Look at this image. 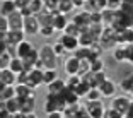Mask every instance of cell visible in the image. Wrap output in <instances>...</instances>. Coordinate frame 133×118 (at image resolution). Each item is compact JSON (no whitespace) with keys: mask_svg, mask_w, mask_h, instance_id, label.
<instances>
[{"mask_svg":"<svg viewBox=\"0 0 133 118\" xmlns=\"http://www.w3.org/2000/svg\"><path fill=\"white\" fill-rule=\"evenodd\" d=\"M58 41L65 46V50L70 51V53H74V51L80 46V43H78V36H72V34H66V33H62V34H60Z\"/></svg>","mask_w":133,"mask_h":118,"instance_id":"obj_9","label":"cell"},{"mask_svg":"<svg viewBox=\"0 0 133 118\" xmlns=\"http://www.w3.org/2000/svg\"><path fill=\"white\" fill-rule=\"evenodd\" d=\"M21 104H22V99H21L19 96H14V98H10V99L5 101V106H7V110L10 111L12 116L21 111Z\"/></svg>","mask_w":133,"mask_h":118,"instance_id":"obj_22","label":"cell"},{"mask_svg":"<svg viewBox=\"0 0 133 118\" xmlns=\"http://www.w3.org/2000/svg\"><path fill=\"white\" fill-rule=\"evenodd\" d=\"M63 108H65V101L62 99V96L48 92L46 98H44V103H43L44 113H51V111H63Z\"/></svg>","mask_w":133,"mask_h":118,"instance_id":"obj_3","label":"cell"},{"mask_svg":"<svg viewBox=\"0 0 133 118\" xmlns=\"http://www.w3.org/2000/svg\"><path fill=\"white\" fill-rule=\"evenodd\" d=\"M55 28H53V24H44L39 28V34L43 36V38H51V36L55 34Z\"/></svg>","mask_w":133,"mask_h":118,"instance_id":"obj_34","label":"cell"},{"mask_svg":"<svg viewBox=\"0 0 133 118\" xmlns=\"http://www.w3.org/2000/svg\"><path fill=\"white\" fill-rule=\"evenodd\" d=\"M113 58L116 60V62H125L126 58V48L123 43H118L116 46L113 48Z\"/></svg>","mask_w":133,"mask_h":118,"instance_id":"obj_25","label":"cell"},{"mask_svg":"<svg viewBox=\"0 0 133 118\" xmlns=\"http://www.w3.org/2000/svg\"><path fill=\"white\" fill-rule=\"evenodd\" d=\"M118 43H123V45L133 43V28L131 26L121 29V31H118Z\"/></svg>","mask_w":133,"mask_h":118,"instance_id":"obj_21","label":"cell"},{"mask_svg":"<svg viewBox=\"0 0 133 118\" xmlns=\"http://www.w3.org/2000/svg\"><path fill=\"white\" fill-rule=\"evenodd\" d=\"M84 98L87 101H97V99H102V94H101V91H99V87H90Z\"/></svg>","mask_w":133,"mask_h":118,"instance_id":"obj_33","label":"cell"},{"mask_svg":"<svg viewBox=\"0 0 133 118\" xmlns=\"http://www.w3.org/2000/svg\"><path fill=\"white\" fill-rule=\"evenodd\" d=\"M39 28H41V24H39L38 17L34 16V14H31V16H24V33L28 36H38L39 34Z\"/></svg>","mask_w":133,"mask_h":118,"instance_id":"obj_5","label":"cell"},{"mask_svg":"<svg viewBox=\"0 0 133 118\" xmlns=\"http://www.w3.org/2000/svg\"><path fill=\"white\" fill-rule=\"evenodd\" d=\"M0 75H2V69H0Z\"/></svg>","mask_w":133,"mask_h":118,"instance_id":"obj_50","label":"cell"},{"mask_svg":"<svg viewBox=\"0 0 133 118\" xmlns=\"http://www.w3.org/2000/svg\"><path fill=\"white\" fill-rule=\"evenodd\" d=\"M66 22H68V21H66V16H65V14H62V12H58V10L53 12V19H51V24H53L55 31H60V33H62L63 29H65Z\"/></svg>","mask_w":133,"mask_h":118,"instance_id":"obj_15","label":"cell"},{"mask_svg":"<svg viewBox=\"0 0 133 118\" xmlns=\"http://www.w3.org/2000/svg\"><path fill=\"white\" fill-rule=\"evenodd\" d=\"M9 31V22H7V17L0 14V33H7Z\"/></svg>","mask_w":133,"mask_h":118,"instance_id":"obj_44","label":"cell"},{"mask_svg":"<svg viewBox=\"0 0 133 118\" xmlns=\"http://www.w3.org/2000/svg\"><path fill=\"white\" fill-rule=\"evenodd\" d=\"M43 70L44 69H31V70L28 72V80H26V84H28L29 87H32V89H38L39 86H43Z\"/></svg>","mask_w":133,"mask_h":118,"instance_id":"obj_8","label":"cell"},{"mask_svg":"<svg viewBox=\"0 0 133 118\" xmlns=\"http://www.w3.org/2000/svg\"><path fill=\"white\" fill-rule=\"evenodd\" d=\"M125 48H126V58H125V62L130 63V65H133V43L125 45Z\"/></svg>","mask_w":133,"mask_h":118,"instance_id":"obj_40","label":"cell"},{"mask_svg":"<svg viewBox=\"0 0 133 118\" xmlns=\"http://www.w3.org/2000/svg\"><path fill=\"white\" fill-rule=\"evenodd\" d=\"M104 118H123L121 113L118 110H114V108H108V110H104Z\"/></svg>","mask_w":133,"mask_h":118,"instance_id":"obj_39","label":"cell"},{"mask_svg":"<svg viewBox=\"0 0 133 118\" xmlns=\"http://www.w3.org/2000/svg\"><path fill=\"white\" fill-rule=\"evenodd\" d=\"M0 2H2V0H0Z\"/></svg>","mask_w":133,"mask_h":118,"instance_id":"obj_51","label":"cell"},{"mask_svg":"<svg viewBox=\"0 0 133 118\" xmlns=\"http://www.w3.org/2000/svg\"><path fill=\"white\" fill-rule=\"evenodd\" d=\"M58 2H60V0H43L44 7H46L48 10H51V12L56 10V7H58Z\"/></svg>","mask_w":133,"mask_h":118,"instance_id":"obj_41","label":"cell"},{"mask_svg":"<svg viewBox=\"0 0 133 118\" xmlns=\"http://www.w3.org/2000/svg\"><path fill=\"white\" fill-rule=\"evenodd\" d=\"M74 9H75V5H74V2H72V0H60L56 10L62 12V14H65V16H68L70 12H74Z\"/></svg>","mask_w":133,"mask_h":118,"instance_id":"obj_28","label":"cell"},{"mask_svg":"<svg viewBox=\"0 0 133 118\" xmlns=\"http://www.w3.org/2000/svg\"><path fill=\"white\" fill-rule=\"evenodd\" d=\"M78 67H80V58L77 57H68V58L63 62V70H65L66 75H72V74H78Z\"/></svg>","mask_w":133,"mask_h":118,"instance_id":"obj_12","label":"cell"},{"mask_svg":"<svg viewBox=\"0 0 133 118\" xmlns=\"http://www.w3.org/2000/svg\"><path fill=\"white\" fill-rule=\"evenodd\" d=\"M10 53H9L7 50L4 51V53H0V69H7L9 63H10Z\"/></svg>","mask_w":133,"mask_h":118,"instance_id":"obj_37","label":"cell"},{"mask_svg":"<svg viewBox=\"0 0 133 118\" xmlns=\"http://www.w3.org/2000/svg\"><path fill=\"white\" fill-rule=\"evenodd\" d=\"M80 31H82V28H80L77 22L68 21V22H66V26H65V29H63L62 33H66V34H72V36H78V34H80Z\"/></svg>","mask_w":133,"mask_h":118,"instance_id":"obj_31","label":"cell"},{"mask_svg":"<svg viewBox=\"0 0 133 118\" xmlns=\"http://www.w3.org/2000/svg\"><path fill=\"white\" fill-rule=\"evenodd\" d=\"M77 118H89V111H87L85 104H78V110H77Z\"/></svg>","mask_w":133,"mask_h":118,"instance_id":"obj_42","label":"cell"},{"mask_svg":"<svg viewBox=\"0 0 133 118\" xmlns=\"http://www.w3.org/2000/svg\"><path fill=\"white\" fill-rule=\"evenodd\" d=\"M32 50H34V45H32L29 39H22V41H21V43L16 46L17 57H21V58H26V57H28Z\"/></svg>","mask_w":133,"mask_h":118,"instance_id":"obj_17","label":"cell"},{"mask_svg":"<svg viewBox=\"0 0 133 118\" xmlns=\"http://www.w3.org/2000/svg\"><path fill=\"white\" fill-rule=\"evenodd\" d=\"M130 104H131V98H130V94H126V92H123V94H114L113 98H111V108L118 110L121 113V116H125V113L128 111Z\"/></svg>","mask_w":133,"mask_h":118,"instance_id":"obj_4","label":"cell"},{"mask_svg":"<svg viewBox=\"0 0 133 118\" xmlns=\"http://www.w3.org/2000/svg\"><path fill=\"white\" fill-rule=\"evenodd\" d=\"M2 96H4V101L14 98L16 96V86H5L4 91H2Z\"/></svg>","mask_w":133,"mask_h":118,"instance_id":"obj_36","label":"cell"},{"mask_svg":"<svg viewBox=\"0 0 133 118\" xmlns=\"http://www.w3.org/2000/svg\"><path fill=\"white\" fill-rule=\"evenodd\" d=\"M90 70H92V72L104 70V60H102L101 57H97V58H94L92 62H90Z\"/></svg>","mask_w":133,"mask_h":118,"instance_id":"obj_35","label":"cell"},{"mask_svg":"<svg viewBox=\"0 0 133 118\" xmlns=\"http://www.w3.org/2000/svg\"><path fill=\"white\" fill-rule=\"evenodd\" d=\"M106 2H108V7L114 9V10H118V9L121 7V0H106Z\"/></svg>","mask_w":133,"mask_h":118,"instance_id":"obj_45","label":"cell"},{"mask_svg":"<svg viewBox=\"0 0 133 118\" xmlns=\"http://www.w3.org/2000/svg\"><path fill=\"white\" fill-rule=\"evenodd\" d=\"M16 9L17 7H16V2H14V0H2V2H0V14L5 16V17H7L10 12H14Z\"/></svg>","mask_w":133,"mask_h":118,"instance_id":"obj_24","label":"cell"},{"mask_svg":"<svg viewBox=\"0 0 133 118\" xmlns=\"http://www.w3.org/2000/svg\"><path fill=\"white\" fill-rule=\"evenodd\" d=\"M80 82H82V77H80L78 74L68 75V77H66V80H65V84H66V87H68V89H77Z\"/></svg>","mask_w":133,"mask_h":118,"instance_id":"obj_32","label":"cell"},{"mask_svg":"<svg viewBox=\"0 0 133 118\" xmlns=\"http://www.w3.org/2000/svg\"><path fill=\"white\" fill-rule=\"evenodd\" d=\"M7 22H9V29H22L24 26V16L19 9H16L14 12H10L7 16Z\"/></svg>","mask_w":133,"mask_h":118,"instance_id":"obj_10","label":"cell"},{"mask_svg":"<svg viewBox=\"0 0 133 118\" xmlns=\"http://www.w3.org/2000/svg\"><path fill=\"white\" fill-rule=\"evenodd\" d=\"M36 17H38V21H39V24H41V26H44V24H51V19H53V12L48 10V9L44 7L43 10H39L38 14H36Z\"/></svg>","mask_w":133,"mask_h":118,"instance_id":"obj_26","label":"cell"},{"mask_svg":"<svg viewBox=\"0 0 133 118\" xmlns=\"http://www.w3.org/2000/svg\"><path fill=\"white\" fill-rule=\"evenodd\" d=\"M99 43L104 50H113L118 45V31L113 26H104L101 36H99Z\"/></svg>","mask_w":133,"mask_h":118,"instance_id":"obj_2","label":"cell"},{"mask_svg":"<svg viewBox=\"0 0 133 118\" xmlns=\"http://www.w3.org/2000/svg\"><path fill=\"white\" fill-rule=\"evenodd\" d=\"M89 89H90V86H89V84H87L85 80H84V79H82V82L78 84V87H77V89H75V91H77V94L80 96V98H84V96L87 94V91H89Z\"/></svg>","mask_w":133,"mask_h":118,"instance_id":"obj_38","label":"cell"},{"mask_svg":"<svg viewBox=\"0 0 133 118\" xmlns=\"http://www.w3.org/2000/svg\"><path fill=\"white\" fill-rule=\"evenodd\" d=\"M39 58L44 63V69H56L58 67V55L53 50V45H43L39 48Z\"/></svg>","mask_w":133,"mask_h":118,"instance_id":"obj_1","label":"cell"},{"mask_svg":"<svg viewBox=\"0 0 133 118\" xmlns=\"http://www.w3.org/2000/svg\"><path fill=\"white\" fill-rule=\"evenodd\" d=\"M22 39H26V33H24V29H9L7 36H5V43L12 45V46H17Z\"/></svg>","mask_w":133,"mask_h":118,"instance_id":"obj_11","label":"cell"},{"mask_svg":"<svg viewBox=\"0 0 133 118\" xmlns=\"http://www.w3.org/2000/svg\"><path fill=\"white\" fill-rule=\"evenodd\" d=\"M72 21L77 22L82 29H87V28H89V24H90V12L89 10H82L80 14L74 16V19H72Z\"/></svg>","mask_w":133,"mask_h":118,"instance_id":"obj_19","label":"cell"},{"mask_svg":"<svg viewBox=\"0 0 133 118\" xmlns=\"http://www.w3.org/2000/svg\"><path fill=\"white\" fill-rule=\"evenodd\" d=\"M101 14H102V24H104V26H111L113 21H114V16H116V10L106 7V9L101 10Z\"/></svg>","mask_w":133,"mask_h":118,"instance_id":"obj_27","label":"cell"},{"mask_svg":"<svg viewBox=\"0 0 133 118\" xmlns=\"http://www.w3.org/2000/svg\"><path fill=\"white\" fill-rule=\"evenodd\" d=\"M0 79H2L7 86H16V84H17V74H16V72H12L9 67L2 69V75H0Z\"/></svg>","mask_w":133,"mask_h":118,"instance_id":"obj_23","label":"cell"},{"mask_svg":"<svg viewBox=\"0 0 133 118\" xmlns=\"http://www.w3.org/2000/svg\"><path fill=\"white\" fill-rule=\"evenodd\" d=\"M9 69H10L12 72H16V74L22 72L24 70V60L21 58V57H12L10 63H9Z\"/></svg>","mask_w":133,"mask_h":118,"instance_id":"obj_29","label":"cell"},{"mask_svg":"<svg viewBox=\"0 0 133 118\" xmlns=\"http://www.w3.org/2000/svg\"><path fill=\"white\" fill-rule=\"evenodd\" d=\"M85 108L89 111V118H104V104H102V99L97 101H87Z\"/></svg>","mask_w":133,"mask_h":118,"instance_id":"obj_7","label":"cell"},{"mask_svg":"<svg viewBox=\"0 0 133 118\" xmlns=\"http://www.w3.org/2000/svg\"><path fill=\"white\" fill-rule=\"evenodd\" d=\"M119 89L123 91V92H126V94L131 96L133 94V72H130V74H126L125 77L119 80Z\"/></svg>","mask_w":133,"mask_h":118,"instance_id":"obj_18","label":"cell"},{"mask_svg":"<svg viewBox=\"0 0 133 118\" xmlns=\"http://www.w3.org/2000/svg\"><path fill=\"white\" fill-rule=\"evenodd\" d=\"M118 89H119V86L114 82L113 79H108V77L99 84V91H101L102 98H113L114 94H118Z\"/></svg>","mask_w":133,"mask_h":118,"instance_id":"obj_6","label":"cell"},{"mask_svg":"<svg viewBox=\"0 0 133 118\" xmlns=\"http://www.w3.org/2000/svg\"><path fill=\"white\" fill-rule=\"evenodd\" d=\"M72 2L75 7H84V4H85V0H72Z\"/></svg>","mask_w":133,"mask_h":118,"instance_id":"obj_48","label":"cell"},{"mask_svg":"<svg viewBox=\"0 0 133 118\" xmlns=\"http://www.w3.org/2000/svg\"><path fill=\"white\" fill-rule=\"evenodd\" d=\"M14 2H16V7L21 10V9H26V7H28L31 0H14Z\"/></svg>","mask_w":133,"mask_h":118,"instance_id":"obj_46","label":"cell"},{"mask_svg":"<svg viewBox=\"0 0 133 118\" xmlns=\"http://www.w3.org/2000/svg\"><path fill=\"white\" fill-rule=\"evenodd\" d=\"M66 87V84H65V80L63 79H55L53 82H50V84H46V91L48 92H51V94H60L63 89Z\"/></svg>","mask_w":133,"mask_h":118,"instance_id":"obj_20","label":"cell"},{"mask_svg":"<svg viewBox=\"0 0 133 118\" xmlns=\"http://www.w3.org/2000/svg\"><path fill=\"white\" fill-rule=\"evenodd\" d=\"M60 96H62V99L65 101V104H77L78 99H80V96L77 94V91L68 89V87H65V89L60 92Z\"/></svg>","mask_w":133,"mask_h":118,"instance_id":"obj_16","label":"cell"},{"mask_svg":"<svg viewBox=\"0 0 133 118\" xmlns=\"http://www.w3.org/2000/svg\"><path fill=\"white\" fill-rule=\"evenodd\" d=\"M53 50H55V53H56V55H58V57H62V55H63V53H66V50H65V46H63V45H62V43H60V41H56V43H55V45H53Z\"/></svg>","mask_w":133,"mask_h":118,"instance_id":"obj_43","label":"cell"},{"mask_svg":"<svg viewBox=\"0 0 133 118\" xmlns=\"http://www.w3.org/2000/svg\"><path fill=\"white\" fill-rule=\"evenodd\" d=\"M60 75H58V70L56 69H44L43 70V84L46 86V84H50V82H53L55 79H58Z\"/></svg>","mask_w":133,"mask_h":118,"instance_id":"obj_30","label":"cell"},{"mask_svg":"<svg viewBox=\"0 0 133 118\" xmlns=\"http://www.w3.org/2000/svg\"><path fill=\"white\" fill-rule=\"evenodd\" d=\"M125 116L126 118H133V104H130V108H128V111L125 113Z\"/></svg>","mask_w":133,"mask_h":118,"instance_id":"obj_47","label":"cell"},{"mask_svg":"<svg viewBox=\"0 0 133 118\" xmlns=\"http://www.w3.org/2000/svg\"><path fill=\"white\" fill-rule=\"evenodd\" d=\"M131 104H133V94H131Z\"/></svg>","mask_w":133,"mask_h":118,"instance_id":"obj_49","label":"cell"},{"mask_svg":"<svg viewBox=\"0 0 133 118\" xmlns=\"http://www.w3.org/2000/svg\"><path fill=\"white\" fill-rule=\"evenodd\" d=\"M16 96H19L21 99L36 98V89L29 87L28 84H16Z\"/></svg>","mask_w":133,"mask_h":118,"instance_id":"obj_13","label":"cell"},{"mask_svg":"<svg viewBox=\"0 0 133 118\" xmlns=\"http://www.w3.org/2000/svg\"><path fill=\"white\" fill-rule=\"evenodd\" d=\"M36 108V98H28L22 99V104H21V113L24 115V118L28 116H36V113H32Z\"/></svg>","mask_w":133,"mask_h":118,"instance_id":"obj_14","label":"cell"}]
</instances>
